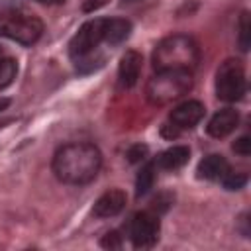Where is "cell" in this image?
Returning a JSON list of instances; mask_svg holds the SVG:
<instances>
[{"label":"cell","mask_w":251,"mask_h":251,"mask_svg":"<svg viewBox=\"0 0 251 251\" xmlns=\"http://www.w3.org/2000/svg\"><path fill=\"white\" fill-rule=\"evenodd\" d=\"M102 165V155L96 145L76 141L57 149L53 157V173L65 184H86L94 180Z\"/></svg>","instance_id":"6da1fadb"},{"label":"cell","mask_w":251,"mask_h":251,"mask_svg":"<svg viewBox=\"0 0 251 251\" xmlns=\"http://www.w3.org/2000/svg\"><path fill=\"white\" fill-rule=\"evenodd\" d=\"M198 61V43L186 33H173L161 39L153 51L155 71H192Z\"/></svg>","instance_id":"7a4b0ae2"},{"label":"cell","mask_w":251,"mask_h":251,"mask_svg":"<svg viewBox=\"0 0 251 251\" xmlns=\"http://www.w3.org/2000/svg\"><path fill=\"white\" fill-rule=\"evenodd\" d=\"M192 88V71H157L147 86V100L155 106H165L180 96H184Z\"/></svg>","instance_id":"3957f363"},{"label":"cell","mask_w":251,"mask_h":251,"mask_svg":"<svg viewBox=\"0 0 251 251\" xmlns=\"http://www.w3.org/2000/svg\"><path fill=\"white\" fill-rule=\"evenodd\" d=\"M43 24L37 16L10 10L0 14V35L22 45H31L41 37Z\"/></svg>","instance_id":"277c9868"},{"label":"cell","mask_w":251,"mask_h":251,"mask_svg":"<svg viewBox=\"0 0 251 251\" xmlns=\"http://www.w3.org/2000/svg\"><path fill=\"white\" fill-rule=\"evenodd\" d=\"M247 90L243 65L235 59H227L216 73V94L224 102H237Z\"/></svg>","instance_id":"5b68a950"},{"label":"cell","mask_w":251,"mask_h":251,"mask_svg":"<svg viewBox=\"0 0 251 251\" xmlns=\"http://www.w3.org/2000/svg\"><path fill=\"white\" fill-rule=\"evenodd\" d=\"M102 41H104V18L88 20L73 35L69 43V53L75 61H80L84 57H90Z\"/></svg>","instance_id":"8992f818"},{"label":"cell","mask_w":251,"mask_h":251,"mask_svg":"<svg viewBox=\"0 0 251 251\" xmlns=\"http://www.w3.org/2000/svg\"><path fill=\"white\" fill-rule=\"evenodd\" d=\"M159 231H161V224H159V216L143 210L133 214L131 222H129V239L133 243V247L137 249H149L157 243L159 239Z\"/></svg>","instance_id":"52a82bcc"},{"label":"cell","mask_w":251,"mask_h":251,"mask_svg":"<svg viewBox=\"0 0 251 251\" xmlns=\"http://www.w3.org/2000/svg\"><path fill=\"white\" fill-rule=\"evenodd\" d=\"M204 104L198 102V100H186L178 106H175L169 114V120L175 127L178 129H188V127H194L202 118H204Z\"/></svg>","instance_id":"ba28073f"},{"label":"cell","mask_w":251,"mask_h":251,"mask_svg":"<svg viewBox=\"0 0 251 251\" xmlns=\"http://www.w3.org/2000/svg\"><path fill=\"white\" fill-rule=\"evenodd\" d=\"M141 65H143V57L129 49L122 55L120 59V65H118V78H120V84L124 88H131L137 84V78H139V73H141Z\"/></svg>","instance_id":"9c48e42d"},{"label":"cell","mask_w":251,"mask_h":251,"mask_svg":"<svg viewBox=\"0 0 251 251\" xmlns=\"http://www.w3.org/2000/svg\"><path fill=\"white\" fill-rule=\"evenodd\" d=\"M126 192L120 190V188H110L106 190L96 202H94V216L96 218H112V216H118L124 208H126Z\"/></svg>","instance_id":"30bf717a"},{"label":"cell","mask_w":251,"mask_h":251,"mask_svg":"<svg viewBox=\"0 0 251 251\" xmlns=\"http://www.w3.org/2000/svg\"><path fill=\"white\" fill-rule=\"evenodd\" d=\"M237 124H239V114H237V110H233V108H224V110H218L212 118H210V122H208V126H206V131L212 135V137H226V135H229L235 127H237Z\"/></svg>","instance_id":"8fae6325"},{"label":"cell","mask_w":251,"mask_h":251,"mask_svg":"<svg viewBox=\"0 0 251 251\" xmlns=\"http://www.w3.org/2000/svg\"><path fill=\"white\" fill-rule=\"evenodd\" d=\"M229 171V163L226 161V157L222 155H208L198 163V176L206 178V180H222V176Z\"/></svg>","instance_id":"7c38bea8"},{"label":"cell","mask_w":251,"mask_h":251,"mask_svg":"<svg viewBox=\"0 0 251 251\" xmlns=\"http://www.w3.org/2000/svg\"><path fill=\"white\" fill-rule=\"evenodd\" d=\"M188 157H190V149L186 145H173L169 149H165L157 161H155V167H161V169H180L182 165L188 163Z\"/></svg>","instance_id":"4fadbf2b"},{"label":"cell","mask_w":251,"mask_h":251,"mask_svg":"<svg viewBox=\"0 0 251 251\" xmlns=\"http://www.w3.org/2000/svg\"><path fill=\"white\" fill-rule=\"evenodd\" d=\"M131 24L124 18H112L104 20V41L110 45H118L129 37Z\"/></svg>","instance_id":"5bb4252c"},{"label":"cell","mask_w":251,"mask_h":251,"mask_svg":"<svg viewBox=\"0 0 251 251\" xmlns=\"http://www.w3.org/2000/svg\"><path fill=\"white\" fill-rule=\"evenodd\" d=\"M153 182H155V163L149 161L137 173V178H135V196L137 198L145 196L153 188Z\"/></svg>","instance_id":"9a60e30c"},{"label":"cell","mask_w":251,"mask_h":251,"mask_svg":"<svg viewBox=\"0 0 251 251\" xmlns=\"http://www.w3.org/2000/svg\"><path fill=\"white\" fill-rule=\"evenodd\" d=\"M16 73H18V65L14 59L10 57L0 59V90L12 84V80L16 78Z\"/></svg>","instance_id":"2e32d148"},{"label":"cell","mask_w":251,"mask_h":251,"mask_svg":"<svg viewBox=\"0 0 251 251\" xmlns=\"http://www.w3.org/2000/svg\"><path fill=\"white\" fill-rule=\"evenodd\" d=\"M239 49L247 51L251 45V22H249V12H241L239 16Z\"/></svg>","instance_id":"e0dca14e"},{"label":"cell","mask_w":251,"mask_h":251,"mask_svg":"<svg viewBox=\"0 0 251 251\" xmlns=\"http://www.w3.org/2000/svg\"><path fill=\"white\" fill-rule=\"evenodd\" d=\"M222 186L226 190H239L247 184V175L245 173H233V171H227L224 176H222Z\"/></svg>","instance_id":"ac0fdd59"},{"label":"cell","mask_w":251,"mask_h":251,"mask_svg":"<svg viewBox=\"0 0 251 251\" xmlns=\"http://www.w3.org/2000/svg\"><path fill=\"white\" fill-rule=\"evenodd\" d=\"M147 153H149V147H147V145L135 143V145H131V147L127 149V161H129V163H139V161H143V159L147 157Z\"/></svg>","instance_id":"d6986e66"},{"label":"cell","mask_w":251,"mask_h":251,"mask_svg":"<svg viewBox=\"0 0 251 251\" xmlns=\"http://www.w3.org/2000/svg\"><path fill=\"white\" fill-rule=\"evenodd\" d=\"M100 245L106 247V249H120L122 247V237L118 231H108L102 239H100Z\"/></svg>","instance_id":"ffe728a7"},{"label":"cell","mask_w":251,"mask_h":251,"mask_svg":"<svg viewBox=\"0 0 251 251\" xmlns=\"http://www.w3.org/2000/svg\"><path fill=\"white\" fill-rule=\"evenodd\" d=\"M233 151L239 153V155H243V157H247V155L251 153V137H247V135L239 137V139L233 143Z\"/></svg>","instance_id":"44dd1931"},{"label":"cell","mask_w":251,"mask_h":251,"mask_svg":"<svg viewBox=\"0 0 251 251\" xmlns=\"http://www.w3.org/2000/svg\"><path fill=\"white\" fill-rule=\"evenodd\" d=\"M108 0H82V10L84 12H94L98 8H102Z\"/></svg>","instance_id":"7402d4cb"},{"label":"cell","mask_w":251,"mask_h":251,"mask_svg":"<svg viewBox=\"0 0 251 251\" xmlns=\"http://www.w3.org/2000/svg\"><path fill=\"white\" fill-rule=\"evenodd\" d=\"M239 222H241V226H243V227H241V235H243V237H249V233H251V229H249V214H243Z\"/></svg>","instance_id":"603a6c76"},{"label":"cell","mask_w":251,"mask_h":251,"mask_svg":"<svg viewBox=\"0 0 251 251\" xmlns=\"http://www.w3.org/2000/svg\"><path fill=\"white\" fill-rule=\"evenodd\" d=\"M8 104H10V100H8V98H0V112H2L4 108H8Z\"/></svg>","instance_id":"cb8c5ba5"},{"label":"cell","mask_w":251,"mask_h":251,"mask_svg":"<svg viewBox=\"0 0 251 251\" xmlns=\"http://www.w3.org/2000/svg\"><path fill=\"white\" fill-rule=\"evenodd\" d=\"M35 2H41V4H61L65 0H35Z\"/></svg>","instance_id":"d4e9b609"},{"label":"cell","mask_w":251,"mask_h":251,"mask_svg":"<svg viewBox=\"0 0 251 251\" xmlns=\"http://www.w3.org/2000/svg\"><path fill=\"white\" fill-rule=\"evenodd\" d=\"M124 2H139V0H124Z\"/></svg>","instance_id":"484cf974"}]
</instances>
